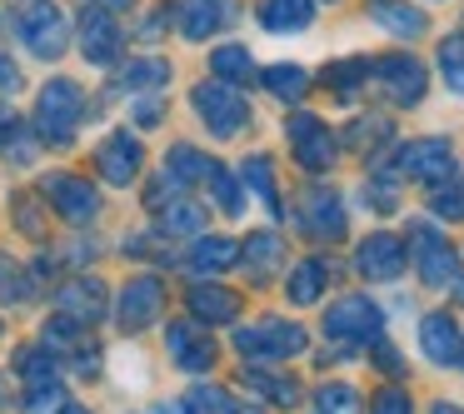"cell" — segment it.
Listing matches in <instances>:
<instances>
[{"instance_id": "6da1fadb", "label": "cell", "mask_w": 464, "mask_h": 414, "mask_svg": "<svg viewBox=\"0 0 464 414\" xmlns=\"http://www.w3.org/2000/svg\"><path fill=\"white\" fill-rule=\"evenodd\" d=\"M85 115V95L75 81H45L41 95H35V130L51 145H71L75 130H81Z\"/></svg>"}, {"instance_id": "7a4b0ae2", "label": "cell", "mask_w": 464, "mask_h": 414, "mask_svg": "<svg viewBox=\"0 0 464 414\" xmlns=\"http://www.w3.org/2000/svg\"><path fill=\"white\" fill-rule=\"evenodd\" d=\"M190 105H195V115L205 120V130H210L215 140H235V135L250 125V101H245L235 85H225V81L195 85V91H190Z\"/></svg>"}, {"instance_id": "3957f363", "label": "cell", "mask_w": 464, "mask_h": 414, "mask_svg": "<svg viewBox=\"0 0 464 414\" xmlns=\"http://www.w3.org/2000/svg\"><path fill=\"white\" fill-rule=\"evenodd\" d=\"M310 344V334L300 330L295 320H260V324H245L235 330V350L255 364H275V360H290Z\"/></svg>"}, {"instance_id": "277c9868", "label": "cell", "mask_w": 464, "mask_h": 414, "mask_svg": "<svg viewBox=\"0 0 464 414\" xmlns=\"http://www.w3.org/2000/svg\"><path fill=\"white\" fill-rule=\"evenodd\" d=\"M15 35L25 41V51H31V55L55 61V55H65L71 25H65V15L55 11L51 0H21V11H15Z\"/></svg>"}, {"instance_id": "5b68a950", "label": "cell", "mask_w": 464, "mask_h": 414, "mask_svg": "<svg viewBox=\"0 0 464 414\" xmlns=\"http://www.w3.org/2000/svg\"><path fill=\"white\" fill-rule=\"evenodd\" d=\"M384 330V314L374 300H364V294H344V300L330 304V314H324V334L340 344H374Z\"/></svg>"}, {"instance_id": "8992f818", "label": "cell", "mask_w": 464, "mask_h": 414, "mask_svg": "<svg viewBox=\"0 0 464 414\" xmlns=\"http://www.w3.org/2000/svg\"><path fill=\"white\" fill-rule=\"evenodd\" d=\"M410 245H414V270H420V280L430 284V290H450V284H459V255H454V245L444 240L440 230H430V225H410Z\"/></svg>"}, {"instance_id": "52a82bcc", "label": "cell", "mask_w": 464, "mask_h": 414, "mask_svg": "<svg viewBox=\"0 0 464 414\" xmlns=\"http://www.w3.org/2000/svg\"><path fill=\"white\" fill-rule=\"evenodd\" d=\"M285 135H290V150H295V160H300L304 170H330L334 155H340L330 125L314 120V115H290V120H285Z\"/></svg>"}, {"instance_id": "ba28073f", "label": "cell", "mask_w": 464, "mask_h": 414, "mask_svg": "<svg viewBox=\"0 0 464 414\" xmlns=\"http://www.w3.org/2000/svg\"><path fill=\"white\" fill-rule=\"evenodd\" d=\"M400 175L420 185H444L454 175V145L440 140V135H424V140H410L400 150Z\"/></svg>"}, {"instance_id": "9c48e42d", "label": "cell", "mask_w": 464, "mask_h": 414, "mask_svg": "<svg viewBox=\"0 0 464 414\" xmlns=\"http://www.w3.org/2000/svg\"><path fill=\"white\" fill-rule=\"evenodd\" d=\"M160 304H165L160 274H135V280L121 290V300H115V324H121L125 334H135V330H145V324H155Z\"/></svg>"}, {"instance_id": "30bf717a", "label": "cell", "mask_w": 464, "mask_h": 414, "mask_svg": "<svg viewBox=\"0 0 464 414\" xmlns=\"http://www.w3.org/2000/svg\"><path fill=\"white\" fill-rule=\"evenodd\" d=\"M404 260H410V255H404V240L400 235H384V230L370 235V240L354 250V270L374 284H394L404 274Z\"/></svg>"}, {"instance_id": "8fae6325", "label": "cell", "mask_w": 464, "mask_h": 414, "mask_svg": "<svg viewBox=\"0 0 464 414\" xmlns=\"http://www.w3.org/2000/svg\"><path fill=\"white\" fill-rule=\"evenodd\" d=\"M75 41H81V51H85L91 65L121 61V25H115V15L101 11V5L81 11V21H75Z\"/></svg>"}, {"instance_id": "7c38bea8", "label": "cell", "mask_w": 464, "mask_h": 414, "mask_svg": "<svg viewBox=\"0 0 464 414\" xmlns=\"http://www.w3.org/2000/svg\"><path fill=\"white\" fill-rule=\"evenodd\" d=\"M45 195H51L55 215L71 225H85L101 215V190H95L91 180H81V175H51L45 180Z\"/></svg>"}, {"instance_id": "4fadbf2b", "label": "cell", "mask_w": 464, "mask_h": 414, "mask_svg": "<svg viewBox=\"0 0 464 414\" xmlns=\"http://www.w3.org/2000/svg\"><path fill=\"white\" fill-rule=\"evenodd\" d=\"M380 75V91L390 95L394 105H420L424 101V65L414 61V55H384V61H374V71Z\"/></svg>"}, {"instance_id": "5bb4252c", "label": "cell", "mask_w": 464, "mask_h": 414, "mask_svg": "<svg viewBox=\"0 0 464 414\" xmlns=\"http://www.w3.org/2000/svg\"><path fill=\"white\" fill-rule=\"evenodd\" d=\"M140 140H135L130 130H115V135H105L101 140V150H95V165H101V175L121 190V185H130L135 175H140Z\"/></svg>"}, {"instance_id": "9a60e30c", "label": "cell", "mask_w": 464, "mask_h": 414, "mask_svg": "<svg viewBox=\"0 0 464 414\" xmlns=\"http://www.w3.org/2000/svg\"><path fill=\"white\" fill-rule=\"evenodd\" d=\"M165 344H170V360L180 364V370H190V374H200V370H210V364H215V340L205 330H195V320L170 324Z\"/></svg>"}, {"instance_id": "2e32d148", "label": "cell", "mask_w": 464, "mask_h": 414, "mask_svg": "<svg viewBox=\"0 0 464 414\" xmlns=\"http://www.w3.org/2000/svg\"><path fill=\"white\" fill-rule=\"evenodd\" d=\"M420 344H424V354H430L434 364H459L464 334H459V324H454V314H444V310L424 314L420 320Z\"/></svg>"}, {"instance_id": "e0dca14e", "label": "cell", "mask_w": 464, "mask_h": 414, "mask_svg": "<svg viewBox=\"0 0 464 414\" xmlns=\"http://www.w3.org/2000/svg\"><path fill=\"white\" fill-rule=\"evenodd\" d=\"M300 225L314 240H344V205L330 190H310L300 205Z\"/></svg>"}, {"instance_id": "ac0fdd59", "label": "cell", "mask_w": 464, "mask_h": 414, "mask_svg": "<svg viewBox=\"0 0 464 414\" xmlns=\"http://www.w3.org/2000/svg\"><path fill=\"white\" fill-rule=\"evenodd\" d=\"M185 304H190V314L200 324H230V320H240V294L225 290V284H210V280L190 284Z\"/></svg>"}, {"instance_id": "d6986e66", "label": "cell", "mask_w": 464, "mask_h": 414, "mask_svg": "<svg viewBox=\"0 0 464 414\" xmlns=\"http://www.w3.org/2000/svg\"><path fill=\"white\" fill-rule=\"evenodd\" d=\"M61 314H71V320H81V324H95L105 314V284L95 280V274H75V280H65L61 284Z\"/></svg>"}, {"instance_id": "ffe728a7", "label": "cell", "mask_w": 464, "mask_h": 414, "mask_svg": "<svg viewBox=\"0 0 464 414\" xmlns=\"http://www.w3.org/2000/svg\"><path fill=\"white\" fill-rule=\"evenodd\" d=\"M225 21H230V5L225 0H180L175 5V25H180L185 41H210Z\"/></svg>"}, {"instance_id": "44dd1931", "label": "cell", "mask_w": 464, "mask_h": 414, "mask_svg": "<svg viewBox=\"0 0 464 414\" xmlns=\"http://www.w3.org/2000/svg\"><path fill=\"white\" fill-rule=\"evenodd\" d=\"M370 21L380 25V31H390L394 41H414V35L430 31L424 11H414L410 0H370Z\"/></svg>"}, {"instance_id": "7402d4cb", "label": "cell", "mask_w": 464, "mask_h": 414, "mask_svg": "<svg viewBox=\"0 0 464 414\" xmlns=\"http://www.w3.org/2000/svg\"><path fill=\"white\" fill-rule=\"evenodd\" d=\"M235 260H240V245L225 240V235H205V240H195V245H190V255H185V270L205 280V274L230 270Z\"/></svg>"}, {"instance_id": "603a6c76", "label": "cell", "mask_w": 464, "mask_h": 414, "mask_svg": "<svg viewBox=\"0 0 464 414\" xmlns=\"http://www.w3.org/2000/svg\"><path fill=\"white\" fill-rule=\"evenodd\" d=\"M314 21V0H265L260 5V25L275 35H290V31H304Z\"/></svg>"}, {"instance_id": "cb8c5ba5", "label": "cell", "mask_w": 464, "mask_h": 414, "mask_svg": "<svg viewBox=\"0 0 464 414\" xmlns=\"http://www.w3.org/2000/svg\"><path fill=\"white\" fill-rule=\"evenodd\" d=\"M185 414H265V409L260 404H245V400H230L225 390L200 384V390L185 394Z\"/></svg>"}, {"instance_id": "d4e9b609", "label": "cell", "mask_w": 464, "mask_h": 414, "mask_svg": "<svg viewBox=\"0 0 464 414\" xmlns=\"http://www.w3.org/2000/svg\"><path fill=\"white\" fill-rule=\"evenodd\" d=\"M170 81V65L165 61H135V65H125L121 71V81H115V91L121 95H140V91H160V85Z\"/></svg>"}, {"instance_id": "484cf974", "label": "cell", "mask_w": 464, "mask_h": 414, "mask_svg": "<svg viewBox=\"0 0 464 414\" xmlns=\"http://www.w3.org/2000/svg\"><path fill=\"white\" fill-rule=\"evenodd\" d=\"M324 280H330V265L324 260H300L290 270V300L295 304H314L324 294Z\"/></svg>"}, {"instance_id": "4316f807", "label": "cell", "mask_w": 464, "mask_h": 414, "mask_svg": "<svg viewBox=\"0 0 464 414\" xmlns=\"http://www.w3.org/2000/svg\"><path fill=\"white\" fill-rule=\"evenodd\" d=\"M240 185H250V190L265 200V210L280 215V185H275V170H270L265 155H250V160L240 165Z\"/></svg>"}, {"instance_id": "83f0119b", "label": "cell", "mask_w": 464, "mask_h": 414, "mask_svg": "<svg viewBox=\"0 0 464 414\" xmlns=\"http://www.w3.org/2000/svg\"><path fill=\"white\" fill-rule=\"evenodd\" d=\"M280 240H275L270 230H260V235H250V240L240 245V260L250 265V274H260V280H270L275 274V265H280Z\"/></svg>"}, {"instance_id": "f1b7e54d", "label": "cell", "mask_w": 464, "mask_h": 414, "mask_svg": "<svg viewBox=\"0 0 464 414\" xmlns=\"http://www.w3.org/2000/svg\"><path fill=\"white\" fill-rule=\"evenodd\" d=\"M165 170H170L180 185H205V180H210V170H215V160H210V155H200L195 145H175Z\"/></svg>"}, {"instance_id": "f546056e", "label": "cell", "mask_w": 464, "mask_h": 414, "mask_svg": "<svg viewBox=\"0 0 464 414\" xmlns=\"http://www.w3.org/2000/svg\"><path fill=\"white\" fill-rule=\"evenodd\" d=\"M265 91H270L275 101L295 105V101H304V91H310V75H304L300 65H270V71H265Z\"/></svg>"}, {"instance_id": "4dcf8cb0", "label": "cell", "mask_w": 464, "mask_h": 414, "mask_svg": "<svg viewBox=\"0 0 464 414\" xmlns=\"http://www.w3.org/2000/svg\"><path fill=\"white\" fill-rule=\"evenodd\" d=\"M245 384L255 394H265L270 404H300V384L290 374H265V370H245Z\"/></svg>"}, {"instance_id": "1f68e13d", "label": "cell", "mask_w": 464, "mask_h": 414, "mask_svg": "<svg viewBox=\"0 0 464 414\" xmlns=\"http://www.w3.org/2000/svg\"><path fill=\"white\" fill-rule=\"evenodd\" d=\"M374 61H334L330 71H324V81H330V91L340 95V101H350V95H360V85L370 81Z\"/></svg>"}, {"instance_id": "d6a6232c", "label": "cell", "mask_w": 464, "mask_h": 414, "mask_svg": "<svg viewBox=\"0 0 464 414\" xmlns=\"http://www.w3.org/2000/svg\"><path fill=\"white\" fill-rule=\"evenodd\" d=\"M205 190L215 195V205H220L225 215H245V185L235 180V175L225 170V165H215V170H210V180H205Z\"/></svg>"}, {"instance_id": "836d02e7", "label": "cell", "mask_w": 464, "mask_h": 414, "mask_svg": "<svg viewBox=\"0 0 464 414\" xmlns=\"http://www.w3.org/2000/svg\"><path fill=\"white\" fill-rule=\"evenodd\" d=\"M390 135H394V125L384 120V115H364V120H354V125H350V135H344V140H350L360 155H374L384 140H390Z\"/></svg>"}, {"instance_id": "e575fe53", "label": "cell", "mask_w": 464, "mask_h": 414, "mask_svg": "<svg viewBox=\"0 0 464 414\" xmlns=\"http://www.w3.org/2000/svg\"><path fill=\"white\" fill-rule=\"evenodd\" d=\"M314 414H364V400L354 384H324L314 394Z\"/></svg>"}, {"instance_id": "d590c367", "label": "cell", "mask_w": 464, "mask_h": 414, "mask_svg": "<svg viewBox=\"0 0 464 414\" xmlns=\"http://www.w3.org/2000/svg\"><path fill=\"white\" fill-rule=\"evenodd\" d=\"M61 409H65V384L55 374L25 384V414H61Z\"/></svg>"}, {"instance_id": "8d00e7d4", "label": "cell", "mask_w": 464, "mask_h": 414, "mask_svg": "<svg viewBox=\"0 0 464 414\" xmlns=\"http://www.w3.org/2000/svg\"><path fill=\"white\" fill-rule=\"evenodd\" d=\"M210 65H215V75H220L225 85H230V81H250V75H255V61H250L245 45H220V51L210 55Z\"/></svg>"}, {"instance_id": "74e56055", "label": "cell", "mask_w": 464, "mask_h": 414, "mask_svg": "<svg viewBox=\"0 0 464 414\" xmlns=\"http://www.w3.org/2000/svg\"><path fill=\"white\" fill-rule=\"evenodd\" d=\"M165 230H170V235H190V240H195V235H200L205 230V205H195V200H175V205H165Z\"/></svg>"}, {"instance_id": "f35d334b", "label": "cell", "mask_w": 464, "mask_h": 414, "mask_svg": "<svg viewBox=\"0 0 464 414\" xmlns=\"http://www.w3.org/2000/svg\"><path fill=\"white\" fill-rule=\"evenodd\" d=\"M364 205L380 210V215H394V210H400V180L384 175V170H374L370 180H364Z\"/></svg>"}, {"instance_id": "ab89813d", "label": "cell", "mask_w": 464, "mask_h": 414, "mask_svg": "<svg viewBox=\"0 0 464 414\" xmlns=\"http://www.w3.org/2000/svg\"><path fill=\"white\" fill-rule=\"evenodd\" d=\"M440 75L454 95H464V35H450L440 41Z\"/></svg>"}, {"instance_id": "60d3db41", "label": "cell", "mask_w": 464, "mask_h": 414, "mask_svg": "<svg viewBox=\"0 0 464 414\" xmlns=\"http://www.w3.org/2000/svg\"><path fill=\"white\" fill-rule=\"evenodd\" d=\"M0 145H5L11 165H31V160H35V125L11 120V125H5V135H0Z\"/></svg>"}, {"instance_id": "b9f144b4", "label": "cell", "mask_w": 464, "mask_h": 414, "mask_svg": "<svg viewBox=\"0 0 464 414\" xmlns=\"http://www.w3.org/2000/svg\"><path fill=\"white\" fill-rule=\"evenodd\" d=\"M15 370H21L25 384H35V380H51V374H55V360H51V350H45V344H41V350L31 344V350L15 354Z\"/></svg>"}, {"instance_id": "7bdbcfd3", "label": "cell", "mask_w": 464, "mask_h": 414, "mask_svg": "<svg viewBox=\"0 0 464 414\" xmlns=\"http://www.w3.org/2000/svg\"><path fill=\"white\" fill-rule=\"evenodd\" d=\"M370 414H414V404H410V394H404V390H384V394H374V409Z\"/></svg>"}, {"instance_id": "ee69618b", "label": "cell", "mask_w": 464, "mask_h": 414, "mask_svg": "<svg viewBox=\"0 0 464 414\" xmlns=\"http://www.w3.org/2000/svg\"><path fill=\"white\" fill-rule=\"evenodd\" d=\"M430 205H434V215H444V220H464V190H440Z\"/></svg>"}, {"instance_id": "f6af8a7d", "label": "cell", "mask_w": 464, "mask_h": 414, "mask_svg": "<svg viewBox=\"0 0 464 414\" xmlns=\"http://www.w3.org/2000/svg\"><path fill=\"white\" fill-rule=\"evenodd\" d=\"M15 225H21L25 235H41V210H31V195L15 200Z\"/></svg>"}, {"instance_id": "bcb514c9", "label": "cell", "mask_w": 464, "mask_h": 414, "mask_svg": "<svg viewBox=\"0 0 464 414\" xmlns=\"http://www.w3.org/2000/svg\"><path fill=\"white\" fill-rule=\"evenodd\" d=\"M21 91V65L11 55H0V95H15Z\"/></svg>"}, {"instance_id": "7dc6e473", "label": "cell", "mask_w": 464, "mask_h": 414, "mask_svg": "<svg viewBox=\"0 0 464 414\" xmlns=\"http://www.w3.org/2000/svg\"><path fill=\"white\" fill-rule=\"evenodd\" d=\"M160 115H165L160 101H140V105H135V125H145V130H150V125H160Z\"/></svg>"}, {"instance_id": "c3c4849f", "label": "cell", "mask_w": 464, "mask_h": 414, "mask_svg": "<svg viewBox=\"0 0 464 414\" xmlns=\"http://www.w3.org/2000/svg\"><path fill=\"white\" fill-rule=\"evenodd\" d=\"M374 364H380L384 374H400L404 364H400V350H390V344H380V350H374Z\"/></svg>"}, {"instance_id": "681fc988", "label": "cell", "mask_w": 464, "mask_h": 414, "mask_svg": "<svg viewBox=\"0 0 464 414\" xmlns=\"http://www.w3.org/2000/svg\"><path fill=\"white\" fill-rule=\"evenodd\" d=\"M430 414H464V409H459V404H450V400H440V404H434Z\"/></svg>"}, {"instance_id": "f907efd6", "label": "cell", "mask_w": 464, "mask_h": 414, "mask_svg": "<svg viewBox=\"0 0 464 414\" xmlns=\"http://www.w3.org/2000/svg\"><path fill=\"white\" fill-rule=\"evenodd\" d=\"M5 280H11V260L0 255V290H5Z\"/></svg>"}, {"instance_id": "816d5d0a", "label": "cell", "mask_w": 464, "mask_h": 414, "mask_svg": "<svg viewBox=\"0 0 464 414\" xmlns=\"http://www.w3.org/2000/svg\"><path fill=\"white\" fill-rule=\"evenodd\" d=\"M101 11H121V5H130V0H95Z\"/></svg>"}, {"instance_id": "f5cc1de1", "label": "cell", "mask_w": 464, "mask_h": 414, "mask_svg": "<svg viewBox=\"0 0 464 414\" xmlns=\"http://www.w3.org/2000/svg\"><path fill=\"white\" fill-rule=\"evenodd\" d=\"M5 125H11V115H5V111H0V135H5Z\"/></svg>"}, {"instance_id": "db71d44e", "label": "cell", "mask_w": 464, "mask_h": 414, "mask_svg": "<svg viewBox=\"0 0 464 414\" xmlns=\"http://www.w3.org/2000/svg\"><path fill=\"white\" fill-rule=\"evenodd\" d=\"M61 414H91V409H61Z\"/></svg>"}, {"instance_id": "11a10c76", "label": "cell", "mask_w": 464, "mask_h": 414, "mask_svg": "<svg viewBox=\"0 0 464 414\" xmlns=\"http://www.w3.org/2000/svg\"><path fill=\"white\" fill-rule=\"evenodd\" d=\"M454 290H459V300H464V280H459V284H454Z\"/></svg>"}, {"instance_id": "9f6ffc18", "label": "cell", "mask_w": 464, "mask_h": 414, "mask_svg": "<svg viewBox=\"0 0 464 414\" xmlns=\"http://www.w3.org/2000/svg\"><path fill=\"white\" fill-rule=\"evenodd\" d=\"M459 360H464V354H459Z\"/></svg>"}]
</instances>
